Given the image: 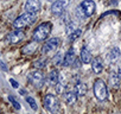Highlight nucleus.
I'll return each instance as SVG.
<instances>
[{"label": "nucleus", "instance_id": "nucleus-1", "mask_svg": "<svg viewBox=\"0 0 121 114\" xmlns=\"http://www.w3.org/2000/svg\"><path fill=\"white\" fill-rule=\"evenodd\" d=\"M52 30V24L49 23V22H45V23H42L40 25L37 26V29L33 31V40L35 42H42V40H45L50 32Z\"/></svg>", "mask_w": 121, "mask_h": 114}, {"label": "nucleus", "instance_id": "nucleus-2", "mask_svg": "<svg viewBox=\"0 0 121 114\" xmlns=\"http://www.w3.org/2000/svg\"><path fill=\"white\" fill-rule=\"evenodd\" d=\"M35 22H36V14L35 13H30V12H25V13H23L22 16H19L14 20L13 26H14V29L20 30V29H24V27L33 24Z\"/></svg>", "mask_w": 121, "mask_h": 114}, {"label": "nucleus", "instance_id": "nucleus-3", "mask_svg": "<svg viewBox=\"0 0 121 114\" xmlns=\"http://www.w3.org/2000/svg\"><path fill=\"white\" fill-rule=\"evenodd\" d=\"M94 95L99 101H106L108 97V89L107 84L104 83L103 80L97 79L94 82Z\"/></svg>", "mask_w": 121, "mask_h": 114}, {"label": "nucleus", "instance_id": "nucleus-4", "mask_svg": "<svg viewBox=\"0 0 121 114\" xmlns=\"http://www.w3.org/2000/svg\"><path fill=\"white\" fill-rule=\"evenodd\" d=\"M29 81L30 83H32L35 87L37 88H40L44 86V82H45V76H44V73L42 70H33L31 73H29Z\"/></svg>", "mask_w": 121, "mask_h": 114}, {"label": "nucleus", "instance_id": "nucleus-5", "mask_svg": "<svg viewBox=\"0 0 121 114\" xmlns=\"http://www.w3.org/2000/svg\"><path fill=\"white\" fill-rule=\"evenodd\" d=\"M44 107L49 112H56L59 108V102L57 97L52 94H46L44 97Z\"/></svg>", "mask_w": 121, "mask_h": 114}, {"label": "nucleus", "instance_id": "nucleus-6", "mask_svg": "<svg viewBox=\"0 0 121 114\" xmlns=\"http://www.w3.org/2000/svg\"><path fill=\"white\" fill-rule=\"evenodd\" d=\"M70 3H71V0H55L53 4L51 5V12L56 16L62 14L64 10L69 6Z\"/></svg>", "mask_w": 121, "mask_h": 114}, {"label": "nucleus", "instance_id": "nucleus-7", "mask_svg": "<svg viewBox=\"0 0 121 114\" xmlns=\"http://www.w3.org/2000/svg\"><path fill=\"white\" fill-rule=\"evenodd\" d=\"M81 7L86 14V17H90L95 13V10H96V5L93 0H83L81 3Z\"/></svg>", "mask_w": 121, "mask_h": 114}, {"label": "nucleus", "instance_id": "nucleus-8", "mask_svg": "<svg viewBox=\"0 0 121 114\" xmlns=\"http://www.w3.org/2000/svg\"><path fill=\"white\" fill-rule=\"evenodd\" d=\"M120 55H121L120 49L116 48V46H113V48H110V49L107 51V53H106V60H107V62H109V63H114V62H116V61L119 60Z\"/></svg>", "mask_w": 121, "mask_h": 114}, {"label": "nucleus", "instance_id": "nucleus-9", "mask_svg": "<svg viewBox=\"0 0 121 114\" xmlns=\"http://www.w3.org/2000/svg\"><path fill=\"white\" fill-rule=\"evenodd\" d=\"M58 45H59V39H58V38H50V39L44 44L42 52H43V53H49V52H51V51H55V50L58 48Z\"/></svg>", "mask_w": 121, "mask_h": 114}, {"label": "nucleus", "instance_id": "nucleus-10", "mask_svg": "<svg viewBox=\"0 0 121 114\" xmlns=\"http://www.w3.org/2000/svg\"><path fill=\"white\" fill-rule=\"evenodd\" d=\"M25 38V33L22 31V30H16L13 32H11L9 36H7V40L11 43V44H17L19 42H22L23 39Z\"/></svg>", "mask_w": 121, "mask_h": 114}, {"label": "nucleus", "instance_id": "nucleus-11", "mask_svg": "<svg viewBox=\"0 0 121 114\" xmlns=\"http://www.w3.org/2000/svg\"><path fill=\"white\" fill-rule=\"evenodd\" d=\"M40 1L39 0H27L26 4H25V10L26 12H30V13H37L39 12L40 10Z\"/></svg>", "mask_w": 121, "mask_h": 114}, {"label": "nucleus", "instance_id": "nucleus-12", "mask_svg": "<svg viewBox=\"0 0 121 114\" xmlns=\"http://www.w3.org/2000/svg\"><path fill=\"white\" fill-rule=\"evenodd\" d=\"M76 61V56H75V51L73 49L68 50L67 53L63 57V66L64 67H70L74 64V62Z\"/></svg>", "mask_w": 121, "mask_h": 114}, {"label": "nucleus", "instance_id": "nucleus-13", "mask_svg": "<svg viewBox=\"0 0 121 114\" xmlns=\"http://www.w3.org/2000/svg\"><path fill=\"white\" fill-rule=\"evenodd\" d=\"M64 100L68 105H74L77 100V93L76 90H67L64 92Z\"/></svg>", "mask_w": 121, "mask_h": 114}, {"label": "nucleus", "instance_id": "nucleus-14", "mask_svg": "<svg viewBox=\"0 0 121 114\" xmlns=\"http://www.w3.org/2000/svg\"><path fill=\"white\" fill-rule=\"evenodd\" d=\"M80 58L83 63H90L91 60H93V56H91V52L87 49V48H82L81 50V55H80Z\"/></svg>", "mask_w": 121, "mask_h": 114}, {"label": "nucleus", "instance_id": "nucleus-15", "mask_svg": "<svg viewBox=\"0 0 121 114\" xmlns=\"http://www.w3.org/2000/svg\"><path fill=\"white\" fill-rule=\"evenodd\" d=\"M59 81V74L58 70H51L48 76V83L50 86H56V83Z\"/></svg>", "mask_w": 121, "mask_h": 114}, {"label": "nucleus", "instance_id": "nucleus-16", "mask_svg": "<svg viewBox=\"0 0 121 114\" xmlns=\"http://www.w3.org/2000/svg\"><path fill=\"white\" fill-rule=\"evenodd\" d=\"M91 68L94 70V73L96 74H100L102 70H103V63L100 58H94L91 60Z\"/></svg>", "mask_w": 121, "mask_h": 114}, {"label": "nucleus", "instance_id": "nucleus-17", "mask_svg": "<svg viewBox=\"0 0 121 114\" xmlns=\"http://www.w3.org/2000/svg\"><path fill=\"white\" fill-rule=\"evenodd\" d=\"M75 90H76V93H77V96H84V95L87 94L88 88H87L86 83H83V82H77V84H76V87H75Z\"/></svg>", "mask_w": 121, "mask_h": 114}, {"label": "nucleus", "instance_id": "nucleus-18", "mask_svg": "<svg viewBox=\"0 0 121 114\" xmlns=\"http://www.w3.org/2000/svg\"><path fill=\"white\" fill-rule=\"evenodd\" d=\"M37 42H31V43H29V44H26L24 48H23V53H25V55H31V53H33L35 51H36V49H37V44H36Z\"/></svg>", "mask_w": 121, "mask_h": 114}, {"label": "nucleus", "instance_id": "nucleus-19", "mask_svg": "<svg viewBox=\"0 0 121 114\" xmlns=\"http://www.w3.org/2000/svg\"><path fill=\"white\" fill-rule=\"evenodd\" d=\"M109 83L113 88H119L120 86V76L117 75V73H112L109 76Z\"/></svg>", "mask_w": 121, "mask_h": 114}, {"label": "nucleus", "instance_id": "nucleus-20", "mask_svg": "<svg viewBox=\"0 0 121 114\" xmlns=\"http://www.w3.org/2000/svg\"><path fill=\"white\" fill-rule=\"evenodd\" d=\"M81 33H82V31H81V29H76L74 32H71V33H69V36H68V42L69 43H73V42H75L80 36H81Z\"/></svg>", "mask_w": 121, "mask_h": 114}, {"label": "nucleus", "instance_id": "nucleus-21", "mask_svg": "<svg viewBox=\"0 0 121 114\" xmlns=\"http://www.w3.org/2000/svg\"><path fill=\"white\" fill-rule=\"evenodd\" d=\"M63 55L60 53V52H58V53H56V56L53 57V60H52V62H53V64H60V63H63L62 61H63Z\"/></svg>", "mask_w": 121, "mask_h": 114}, {"label": "nucleus", "instance_id": "nucleus-22", "mask_svg": "<svg viewBox=\"0 0 121 114\" xmlns=\"http://www.w3.org/2000/svg\"><path fill=\"white\" fill-rule=\"evenodd\" d=\"M75 13H76V17H77L78 19H81V20L86 18V14H84V12H83V10H82L81 5L76 7V11H75Z\"/></svg>", "mask_w": 121, "mask_h": 114}, {"label": "nucleus", "instance_id": "nucleus-23", "mask_svg": "<svg viewBox=\"0 0 121 114\" xmlns=\"http://www.w3.org/2000/svg\"><path fill=\"white\" fill-rule=\"evenodd\" d=\"M26 101L29 102V105L31 106V108H32L33 110H37V108H38V107H37V103H36V101H35V99H33V97L27 96V97H26Z\"/></svg>", "mask_w": 121, "mask_h": 114}, {"label": "nucleus", "instance_id": "nucleus-24", "mask_svg": "<svg viewBox=\"0 0 121 114\" xmlns=\"http://www.w3.org/2000/svg\"><path fill=\"white\" fill-rule=\"evenodd\" d=\"M55 87H56V92H57L58 94H63V93H64V90H65V86H64L63 83L57 82Z\"/></svg>", "mask_w": 121, "mask_h": 114}, {"label": "nucleus", "instance_id": "nucleus-25", "mask_svg": "<svg viewBox=\"0 0 121 114\" xmlns=\"http://www.w3.org/2000/svg\"><path fill=\"white\" fill-rule=\"evenodd\" d=\"M9 100L11 101V103L14 106V108H16V109H20V105H19V102H18L16 99H13L12 96H9Z\"/></svg>", "mask_w": 121, "mask_h": 114}, {"label": "nucleus", "instance_id": "nucleus-26", "mask_svg": "<svg viewBox=\"0 0 121 114\" xmlns=\"http://www.w3.org/2000/svg\"><path fill=\"white\" fill-rule=\"evenodd\" d=\"M10 82H11V84H12L14 88H18V86H19V84H18V82H17V81H14L13 79H11V80H10Z\"/></svg>", "mask_w": 121, "mask_h": 114}, {"label": "nucleus", "instance_id": "nucleus-27", "mask_svg": "<svg viewBox=\"0 0 121 114\" xmlns=\"http://www.w3.org/2000/svg\"><path fill=\"white\" fill-rule=\"evenodd\" d=\"M117 75L120 76V79H121V64L119 66V69H117Z\"/></svg>", "mask_w": 121, "mask_h": 114}, {"label": "nucleus", "instance_id": "nucleus-28", "mask_svg": "<svg viewBox=\"0 0 121 114\" xmlns=\"http://www.w3.org/2000/svg\"><path fill=\"white\" fill-rule=\"evenodd\" d=\"M49 1H51V0H49Z\"/></svg>", "mask_w": 121, "mask_h": 114}, {"label": "nucleus", "instance_id": "nucleus-29", "mask_svg": "<svg viewBox=\"0 0 121 114\" xmlns=\"http://www.w3.org/2000/svg\"><path fill=\"white\" fill-rule=\"evenodd\" d=\"M0 112H1V110H0Z\"/></svg>", "mask_w": 121, "mask_h": 114}]
</instances>
